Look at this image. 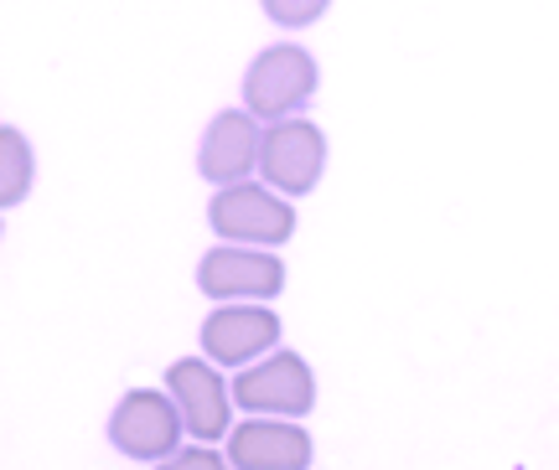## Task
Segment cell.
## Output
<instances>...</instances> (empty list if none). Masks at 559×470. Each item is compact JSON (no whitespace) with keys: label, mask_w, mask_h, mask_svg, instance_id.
<instances>
[{"label":"cell","mask_w":559,"mask_h":470,"mask_svg":"<svg viewBox=\"0 0 559 470\" xmlns=\"http://www.w3.org/2000/svg\"><path fill=\"white\" fill-rule=\"evenodd\" d=\"M317 94V62L311 52H300L290 41H280L270 52L249 62V73H243V104H249V119H285L306 109Z\"/></svg>","instance_id":"6da1fadb"},{"label":"cell","mask_w":559,"mask_h":470,"mask_svg":"<svg viewBox=\"0 0 559 470\" xmlns=\"http://www.w3.org/2000/svg\"><path fill=\"white\" fill-rule=\"evenodd\" d=\"M321 160H326V140L306 119H280L260 135V171L280 192H311L321 177Z\"/></svg>","instance_id":"7a4b0ae2"},{"label":"cell","mask_w":559,"mask_h":470,"mask_svg":"<svg viewBox=\"0 0 559 470\" xmlns=\"http://www.w3.org/2000/svg\"><path fill=\"white\" fill-rule=\"evenodd\" d=\"M213 228L218 238H239V243H285L296 233V213L264 186H228L213 202Z\"/></svg>","instance_id":"3957f363"},{"label":"cell","mask_w":559,"mask_h":470,"mask_svg":"<svg viewBox=\"0 0 559 470\" xmlns=\"http://www.w3.org/2000/svg\"><path fill=\"white\" fill-rule=\"evenodd\" d=\"M177 434H181L177 403L160 398V393H124L115 419H109V439H115L124 455H135V460L171 455L177 450Z\"/></svg>","instance_id":"277c9868"},{"label":"cell","mask_w":559,"mask_h":470,"mask_svg":"<svg viewBox=\"0 0 559 470\" xmlns=\"http://www.w3.org/2000/svg\"><path fill=\"white\" fill-rule=\"evenodd\" d=\"M234 398L249 413H306L317 398V383H311V367L296 352H275L254 373H239Z\"/></svg>","instance_id":"5b68a950"},{"label":"cell","mask_w":559,"mask_h":470,"mask_svg":"<svg viewBox=\"0 0 559 470\" xmlns=\"http://www.w3.org/2000/svg\"><path fill=\"white\" fill-rule=\"evenodd\" d=\"M198 285L202 294H213V300H239V294H280L285 285V264L275 254H249V249H213V254L202 258L198 269Z\"/></svg>","instance_id":"8992f818"},{"label":"cell","mask_w":559,"mask_h":470,"mask_svg":"<svg viewBox=\"0 0 559 470\" xmlns=\"http://www.w3.org/2000/svg\"><path fill=\"white\" fill-rule=\"evenodd\" d=\"M275 341H280V321L270 311H254V305H223L202 326V347L223 367H239V362L260 357Z\"/></svg>","instance_id":"52a82bcc"},{"label":"cell","mask_w":559,"mask_h":470,"mask_svg":"<svg viewBox=\"0 0 559 470\" xmlns=\"http://www.w3.org/2000/svg\"><path fill=\"white\" fill-rule=\"evenodd\" d=\"M254 160H260V124L239 109H228L207 124V135H202V177L207 181H228V186H239L249 171H254Z\"/></svg>","instance_id":"ba28073f"},{"label":"cell","mask_w":559,"mask_h":470,"mask_svg":"<svg viewBox=\"0 0 559 470\" xmlns=\"http://www.w3.org/2000/svg\"><path fill=\"white\" fill-rule=\"evenodd\" d=\"M228 460L239 470H306L311 466V439L296 424H239L228 439Z\"/></svg>","instance_id":"9c48e42d"},{"label":"cell","mask_w":559,"mask_h":470,"mask_svg":"<svg viewBox=\"0 0 559 470\" xmlns=\"http://www.w3.org/2000/svg\"><path fill=\"white\" fill-rule=\"evenodd\" d=\"M166 383L177 393L181 424L198 434V439H218L228 430V393H223V377L207 362H177L166 373Z\"/></svg>","instance_id":"30bf717a"},{"label":"cell","mask_w":559,"mask_h":470,"mask_svg":"<svg viewBox=\"0 0 559 470\" xmlns=\"http://www.w3.org/2000/svg\"><path fill=\"white\" fill-rule=\"evenodd\" d=\"M32 186V145L21 130L0 124V207H16Z\"/></svg>","instance_id":"8fae6325"},{"label":"cell","mask_w":559,"mask_h":470,"mask_svg":"<svg viewBox=\"0 0 559 470\" xmlns=\"http://www.w3.org/2000/svg\"><path fill=\"white\" fill-rule=\"evenodd\" d=\"M160 470H228V460H218L213 450H177Z\"/></svg>","instance_id":"7c38bea8"}]
</instances>
